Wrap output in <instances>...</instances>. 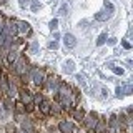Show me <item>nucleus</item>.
I'll list each match as a JSON object with an SVG mask.
<instances>
[{
    "mask_svg": "<svg viewBox=\"0 0 133 133\" xmlns=\"http://www.w3.org/2000/svg\"><path fill=\"white\" fill-rule=\"evenodd\" d=\"M5 133H17V128L14 123H7L5 125Z\"/></svg>",
    "mask_w": 133,
    "mask_h": 133,
    "instance_id": "f3484780",
    "label": "nucleus"
},
{
    "mask_svg": "<svg viewBox=\"0 0 133 133\" xmlns=\"http://www.w3.org/2000/svg\"><path fill=\"white\" fill-rule=\"evenodd\" d=\"M111 12H113L111 7H108V10L107 8L105 10H100V12H97V15H95V20H98V22H107V20H110Z\"/></svg>",
    "mask_w": 133,
    "mask_h": 133,
    "instance_id": "7ed1b4c3",
    "label": "nucleus"
},
{
    "mask_svg": "<svg viewBox=\"0 0 133 133\" xmlns=\"http://www.w3.org/2000/svg\"><path fill=\"white\" fill-rule=\"evenodd\" d=\"M17 58H18V52H17V50H14V48H12V52L8 53V62H10V63H14V62L17 60Z\"/></svg>",
    "mask_w": 133,
    "mask_h": 133,
    "instance_id": "2eb2a0df",
    "label": "nucleus"
},
{
    "mask_svg": "<svg viewBox=\"0 0 133 133\" xmlns=\"http://www.w3.org/2000/svg\"><path fill=\"white\" fill-rule=\"evenodd\" d=\"M58 130H60L62 133H73L75 131V127L72 122H66V120H63V122L58 123Z\"/></svg>",
    "mask_w": 133,
    "mask_h": 133,
    "instance_id": "20e7f679",
    "label": "nucleus"
},
{
    "mask_svg": "<svg viewBox=\"0 0 133 133\" xmlns=\"http://www.w3.org/2000/svg\"><path fill=\"white\" fill-rule=\"evenodd\" d=\"M47 87H48L50 90H53V88L57 87V78H55V77H50L48 82H47Z\"/></svg>",
    "mask_w": 133,
    "mask_h": 133,
    "instance_id": "dca6fc26",
    "label": "nucleus"
},
{
    "mask_svg": "<svg viewBox=\"0 0 133 133\" xmlns=\"http://www.w3.org/2000/svg\"><path fill=\"white\" fill-rule=\"evenodd\" d=\"M28 3H30V0H20V7H22V8L28 7Z\"/></svg>",
    "mask_w": 133,
    "mask_h": 133,
    "instance_id": "4be33fe9",
    "label": "nucleus"
},
{
    "mask_svg": "<svg viewBox=\"0 0 133 133\" xmlns=\"http://www.w3.org/2000/svg\"><path fill=\"white\" fill-rule=\"evenodd\" d=\"M7 30H5V33H8V38H10V37H14L17 32H18V25H17L15 22H8V25H7Z\"/></svg>",
    "mask_w": 133,
    "mask_h": 133,
    "instance_id": "6e6552de",
    "label": "nucleus"
},
{
    "mask_svg": "<svg viewBox=\"0 0 133 133\" xmlns=\"http://www.w3.org/2000/svg\"><path fill=\"white\" fill-rule=\"evenodd\" d=\"M20 102H22L23 105H28V103H32V102H33L32 93H30L28 90H22V91H20Z\"/></svg>",
    "mask_w": 133,
    "mask_h": 133,
    "instance_id": "0eeeda50",
    "label": "nucleus"
},
{
    "mask_svg": "<svg viewBox=\"0 0 133 133\" xmlns=\"http://www.w3.org/2000/svg\"><path fill=\"white\" fill-rule=\"evenodd\" d=\"M17 133H27V131H23V130H17Z\"/></svg>",
    "mask_w": 133,
    "mask_h": 133,
    "instance_id": "bb28decb",
    "label": "nucleus"
},
{
    "mask_svg": "<svg viewBox=\"0 0 133 133\" xmlns=\"http://www.w3.org/2000/svg\"><path fill=\"white\" fill-rule=\"evenodd\" d=\"M58 45H57V42H52V43H50V48H57Z\"/></svg>",
    "mask_w": 133,
    "mask_h": 133,
    "instance_id": "393cba45",
    "label": "nucleus"
},
{
    "mask_svg": "<svg viewBox=\"0 0 133 133\" xmlns=\"http://www.w3.org/2000/svg\"><path fill=\"white\" fill-rule=\"evenodd\" d=\"M0 18H2V15H0Z\"/></svg>",
    "mask_w": 133,
    "mask_h": 133,
    "instance_id": "c85d7f7f",
    "label": "nucleus"
},
{
    "mask_svg": "<svg viewBox=\"0 0 133 133\" xmlns=\"http://www.w3.org/2000/svg\"><path fill=\"white\" fill-rule=\"evenodd\" d=\"M73 118L75 120H83V118H85V111H83V110H77L73 113Z\"/></svg>",
    "mask_w": 133,
    "mask_h": 133,
    "instance_id": "a211bd4d",
    "label": "nucleus"
},
{
    "mask_svg": "<svg viewBox=\"0 0 133 133\" xmlns=\"http://www.w3.org/2000/svg\"><path fill=\"white\" fill-rule=\"evenodd\" d=\"M38 8H40V5H38V3H33V5H32V10H33V12H37Z\"/></svg>",
    "mask_w": 133,
    "mask_h": 133,
    "instance_id": "b1692460",
    "label": "nucleus"
},
{
    "mask_svg": "<svg viewBox=\"0 0 133 133\" xmlns=\"http://www.w3.org/2000/svg\"><path fill=\"white\" fill-rule=\"evenodd\" d=\"M32 80L35 85H43V82H45V73H43V70L42 68H33L32 70Z\"/></svg>",
    "mask_w": 133,
    "mask_h": 133,
    "instance_id": "f257e3e1",
    "label": "nucleus"
},
{
    "mask_svg": "<svg viewBox=\"0 0 133 133\" xmlns=\"http://www.w3.org/2000/svg\"><path fill=\"white\" fill-rule=\"evenodd\" d=\"M27 58H20L18 62H17V66H15V72L18 73V75H25V72H27Z\"/></svg>",
    "mask_w": 133,
    "mask_h": 133,
    "instance_id": "39448f33",
    "label": "nucleus"
},
{
    "mask_svg": "<svg viewBox=\"0 0 133 133\" xmlns=\"http://www.w3.org/2000/svg\"><path fill=\"white\" fill-rule=\"evenodd\" d=\"M83 122H85V127L87 128H97V125H98V115L91 111L90 115H87L85 118H83Z\"/></svg>",
    "mask_w": 133,
    "mask_h": 133,
    "instance_id": "f03ea898",
    "label": "nucleus"
},
{
    "mask_svg": "<svg viewBox=\"0 0 133 133\" xmlns=\"http://www.w3.org/2000/svg\"><path fill=\"white\" fill-rule=\"evenodd\" d=\"M38 107H40V111H42L43 115H48V113H50V107H52V103L47 102V100H43V102H42Z\"/></svg>",
    "mask_w": 133,
    "mask_h": 133,
    "instance_id": "9d476101",
    "label": "nucleus"
},
{
    "mask_svg": "<svg viewBox=\"0 0 133 133\" xmlns=\"http://www.w3.org/2000/svg\"><path fill=\"white\" fill-rule=\"evenodd\" d=\"M14 107H15V111H17L18 115H20V113H25V105H23L22 102H17Z\"/></svg>",
    "mask_w": 133,
    "mask_h": 133,
    "instance_id": "4468645a",
    "label": "nucleus"
},
{
    "mask_svg": "<svg viewBox=\"0 0 133 133\" xmlns=\"http://www.w3.org/2000/svg\"><path fill=\"white\" fill-rule=\"evenodd\" d=\"M3 32V27H2V18H0V33Z\"/></svg>",
    "mask_w": 133,
    "mask_h": 133,
    "instance_id": "a878e982",
    "label": "nucleus"
},
{
    "mask_svg": "<svg viewBox=\"0 0 133 133\" xmlns=\"http://www.w3.org/2000/svg\"><path fill=\"white\" fill-rule=\"evenodd\" d=\"M107 42V33H102V35L98 37V40H97V45H103Z\"/></svg>",
    "mask_w": 133,
    "mask_h": 133,
    "instance_id": "6ab92c4d",
    "label": "nucleus"
},
{
    "mask_svg": "<svg viewBox=\"0 0 133 133\" xmlns=\"http://www.w3.org/2000/svg\"><path fill=\"white\" fill-rule=\"evenodd\" d=\"M0 87H2L3 93H7V91H8V82H7L5 77H0Z\"/></svg>",
    "mask_w": 133,
    "mask_h": 133,
    "instance_id": "ddd939ff",
    "label": "nucleus"
},
{
    "mask_svg": "<svg viewBox=\"0 0 133 133\" xmlns=\"http://www.w3.org/2000/svg\"><path fill=\"white\" fill-rule=\"evenodd\" d=\"M18 32H22V33L30 32V25H28L27 22H20V23H18Z\"/></svg>",
    "mask_w": 133,
    "mask_h": 133,
    "instance_id": "f8f14e48",
    "label": "nucleus"
},
{
    "mask_svg": "<svg viewBox=\"0 0 133 133\" xmlns=\"http://www.w3.org/2000/svg\"><path fill=\"white\" fill-rule=\"evenodd\" d=\"M58 93H60V97H72V90H70V87L65 85V83H62V85H60Z\"/></svg>",
    "mask_w": 133,
    "mask_h": 133,
    "instance_id": "1a4fd4ad",
    "label": "nucleus"
},
{
    "mask_svg": "<svg viewBox=\"0 0 133 133\" xmlns=\"http://www.w3.org/2000/svg\"><path fill=\"white\" fill-rule=\"evenodd\" d=\"M63 45L66 48H73L75 45H77V38L72 35V33H65V37H63Z\"/></svg>",
    "mask_w": 133,
    "mask_h": 133,
    "instance_id": "423d86ee",
    "label": "nucleus"
},
{
    "mask_svg": "<svg viewBox=\"0 0 133 133\" xmlns=\"http://www.w3.org/2000/svg\"><path fill=\"white\" fill-rule=\"evenodd\" d=\"M0 3H2V5H3V3H5V0H0Z\"/></svg>",
    "mask_w": 133,
    "mask_h": 133,
    "instance_id": "cd10ccee",
    "label": "nucleus"
},
{
    "mask_svg": "<svg viewBox=\"0 0 133 133\" xmlns=\"http://www.w3.org/2000/svg\"><path fill=\"white\" fill-rule=\"evenodd\" d=\"M22 130L27 131V133H33V125L30 120H23L22 122Z\"/></svg>",
    "mask_w": 133,
    "mask_h": 133,
    "instance_id": "9b49d317",
    "label": "nucleus"
},
{
    "mask_svg": "<svg viewBox=\"0 0 133 133\" xmlns=\"http://www.w3.org/2000/svg\"><path fill=\"white\" fill-rule=\"evenodd\" d=\"M57 25H58V20L55 18V20H52V22H50V28H52V30H57Z\"/></svg>",
    "mask_w": 133,
    "mask_h": 133,
    "instance_id": "412c9836",
    "label": "nucleus"
},
{
    "mask_svg": "<svg viewBox=\"0 0 133 133\" xmlns=\"http://www.w3.org/2000/svg\"><path fill=\"white\" fill-rule=\"evenodd\" d=\"M65 70L72 72V70H73V62H66V63H65Z\"/></svg>",
    "mask_w": 133,
    "mask_h": 133,
    "instance_id": "aec40b11",
    "label": "nucleus"
},
{
    "mask_svg": "<svg viewBox=\"0 0 133 133\" xmlns=\"http://www.w3.org/2000/svg\"><path fill=\"white\" fill-rule=\"evenodd\" d=\"M35 102H37V103H38V105H40V103H42V102H43V98H42V97H40V95H37V97H35Z\"/></svg>",
    "mask_w": 133,
    "mask_h": 133,
    "instance_id": "5701e85b",
    "label": "nucleus"
}]
</instances>
